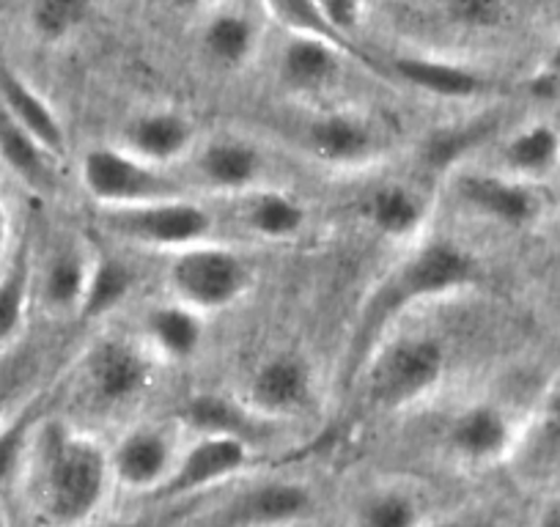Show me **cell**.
<instances>
[{
	"instance_id": "d6986e66",
	"label": "cell",
	"mask_w": 560,
	"mask_h": 527,
	"mask_svg": "<svg viewBox=\"0 0 560 527\" xmlns=\"http://www.w3.org/2000/svg\"><path fill=\"white\" fill-rule=\"evenodd\" d=\"M363 218L382 239L415 245L423 239L432 218V201L409 181H385L365 196Z\"/></svg>"
},
{
	"instance_id": "f1b7e54d",
	"label": "cell",
	"mask_w": 560,
	"mask_h": 527,
	"mask_svg": "<svg viewBox=\"0 0 560 527\" xmlns=\"http://www.w3.org/2000/svg\"><path fill=\"white\" fill-rule=\"evenodd\" d=\"M427 511L418 494L398 483L369 489L354 505L352 527H423Z\"/></svg>"
},
{
	"instance_id": "ac0fdd59",
	"label": "cell",
	"mask_w": 560,
	"mask_h": 527,
	"mask_svg": "<svg viewBox=\"0 0 560 527\" xmlns=\"http://www.w3.org/2000/svg\"><path fill=\"white\" fill-rule=\"evenodd\" d=\"M347 56L352 52L332 42L314 39V36H289L278 56V80L289 94L300 99H322L341 80Z\"/></svg>"
},
{
	"instance_id": "ee69618b",
	"label": "cell",
	"mask_w": 560,
	"mask_h": 527,
	"mask_svg": "<svg viewBox=\"0 0 560 527\" xmlns=\"http://www.w3.org/2000/svg\"><path fill=\"white\" fill-rule=\"evenodd\" d=\"M107 527H147V525H138V522H116V525H107Z\"/></svg>"
},
{
	"instance_id": "4316f807",
	"label": "cell",
	"mask_w": 560,
	"mask_h": 527,
	"mask_svg": "<svg viewBox=\"0 0 560 527\" xmlns=\"http://www.w3.org/2000/svg\"><path fill=\"white\" fill-rule=\"evenodd\" d=\"M503 174L538 185L560 168V129L547 121L525 124L503 143Z\"/></svg>"
},
{
	"instance_id": "60d3db41",
	"label": "cell",
	"mask_w": 560,
	"mask_h": 527,
	"mask_svg": "<svg viewBox=\"0 0 560 527\" xmlns=\"http://www.w3.org/2000/svg\"><path fill=\"white\" fill-rule=\"evenodd\" d=\"M536 527H560V503L547 505V508L541 511V516H538Z\"/></svg>"
},
{
	"instance_id": "d590c367",
	"label": "cell",
	"mask_w": 560,
	"mask_h": 527,
	"mask_svg": "<svg viewBox=\"0 0 560 527\" xmlns=\"http://www.w3.org/2000/svg\"><path fill=\"white\" fill-rule=\"evenodd\" d=\"M36 421H39V412L25 410L12 423L0 429V487L20 481V470H23L25 450H28V440Z\"/></svg>"
},
{
	"instance_id": "9a60e30c",
	"label": "cell",
	"mask_w": 560,
	"mask_h": 527,
	"mask_svg": "<svg viewBox=\"0 0 560 527\" xmlns=\"http://www.w3.org/2000/svg\"><path fill=\"white\" fill-rule=\"evenodd\" d=\"M94 261L96 247L78 234H61L47 247L39 270L34 272V292L47 314L58 319L80 316Z\"/></svg>"
},
{
	"instance_id": "83f0119b",
	"label": "cell",
	"mask_w": 560,
	"mask_h": 527,
	"mask_svg": "<svg viewBox=\"0 0 560 527\" xmlns=\"http://www.w3.org/2000/svg\"><path fill=\"white\" fill-rule=\"evenodd\" d=\"M0 160L34 190L50 192L56 187V157L31 132H25L3 105H0Z\"/></svg>"
},
{
	"instance_id": "e0dca14e",
	"label": "cell",
	"mask_w": 560,
	"mask_h": 527,
	"mask_svg": "<svg viewBox=\"0 0 560 527\" xmlns=\"http://www.w3.org/2000/svg\"><path fill=\"white\" fill-rule=\"evenodd\" d=\"M118 147L147 160L149 165L171 171L196 154L198 129L187 113L174 107H154L129 118Z\"/></svg>"
},
{
	"instance_id": "8fae6325",
	"label": "cell",
	"mask_w": 560,
	"mask_h": 527,
	"mask_svg": "<svg viewBox=\"0 0 560 527\" xmlns=\"http://www.w3.org/2000/svg\"><path fill=\"white\" fill-rule=\"evenodd\" d=\"M316 399V376L305 358L294 352H278L256 365L245 387V401L258 418L269 423L292 421L308 412Z\"/></svg>"
},
{
	"instance_id": "4dcf8cb0",
	"label": "cell",
	"mask_w": 560,
	"mask_h": 527,
	"mask_svg": "<svg viewBox=\"0 0 560 527\" xmlns=\"http://www.w3.org/2000/svg\"><path fill=\"white\" fill-rule=\"evenodd\" d=\"M498 121L489 116L472 118V121L451 124V127L434 129L420 149V160L429 171H454L465 163L472 149L481 147L494 132Z\"/></svg>"
},
{
	"instance_id": "6da1fadb",
	"label": "cell",
	"mask_w": 560,
	"mask_h": 527,
	"mask_svg": "<svg viewBox=\"0 0 560 527\" xmlns=\"http://www.w3.org/2000/svg\"><path fill=\"white\" fill-rule=\"evenodd\" d=\"M481 278L478 258L454 239H420L374 283L354 314L338 368V390L358 385L365 363L415 308L467 292Z\"/></svg>"
},
{
	"instance_id": "e575fe53",
	"label": "cell",
	"mask_w": 560,
	"mask_h": 527,
	"mask_svg": "<svg viewBox=\"0 0 560 527\" xmlns=\"http://www.w3.org/2000/svg\"><path fill=\"white\" fill-rule=\"evenodd\" d=\"M451 25L465 31H494L509 20L511 0H438Z\"/></svg>"
},
{
	"instance_id": "9c48e42d",
	"label": "cell",
	"mask_w": 560,
	"mask_h": 527,
	"mask_svg": "<svg viewBox=\"0 0 560 527\" xmlns=\"http://www.w3.org/2000/svg\"><path fill=\"white\" fill-rule=\"evenodd\" d=\"M182 445L185 443L168 423L143 421L127 426L121 437L107 448L116 489L154 497L174 472Z\"/></svg>"
},
{
	"instance_id": "8d00e7d4",
	"label": "cell",
	"mask_w": 560,
	"mask_h": 527,
	"mask_svg": "<svg viewBox=\"0 0 560 527\" xmlns=\"http://www.w3.org/2000/svg\"><path fill=\"white\" fill-rule=\"evenodd\" d=\"M316 7L332 34L354 47V34L363 28L365 20V0H316Z\"/></svg>"
},
{
	"instance_id": "74e56055",
	"label": "cell",
	"mask_w": 560,
	"mask_h": 527,
	"mask_svg": "<svg viewBox=\"0 0 560 527\" xmlns=\"http://www.w3.org/2000/svg\"><path fill=\"white\" fill-rule=\"evenodd\" d=\"M28 371H31L28 363H20V360H14V358L0 363V418H3V412H7L9 401H12L14 396H18L20 387H23Z\"/></svg>"
},
{
	"instance_id": "4fadbf2b",
	"label": "cell",
	"mask_w": 560,
	"mask_h": 527,
	"mask_svg": "<svg viewBox=\"0 0 560 527\" xmlns=\"http://www.w3.org/2000/svg\"><path fill=\"white\" fill-rule=\"evenodd\" d=\"M192 171L201 190L220 198H242L269 187V160L258 143L240 136H220L198 143Z\"/></svg>"
},
{
	"instance_id": "7c38bea8",
	"label": "cell",
	"mask_w": 560,
	"mask_h": 527,
	"mask_svg": "<svg viewBox=\"0 0 560 527\" xmlns=\"http://www.w3.org/2000/svg\"><path fill=\"white\" fill-rule=\"evenodd\" d=\"M305 152L332 171H365L385 160V136L354 110H330L305 127Z\"/></svg>"
},
{
	"instance_id": "7402d4cb",
	"label": "cell",
	"mask_w": 560,
	"mask_h": 527,
	"mask_svg": "<svg viewBox=\"0 0 560 527\" xmlns=\"http://www.w3.org/2000/svg\"><path fill=\"white\" fill-rule=\"evenodd\" d=\"M236 223L247 236L269 245L294 242L308 229V209L298 196L278 187H261L247 196L234 198Z\"/></svg>"
},
{
	"instance_id": "cb8c5ba5",
	"label": "cell",
	"mask_w": 560,
	"mask_h": 527,
	"mask_svg": "<svg viewBox=\"0 0 560 527\" xmlns=\"http://www.w3.org/2000/svg\"><path fill=\"white\" fill-rule=\"evenodd\" d=\"M0 105L7 107L9 116L25 132H31L52 157L58 160L67 154V129H63L58 113L28 80H23L14 69L3 67V63H0Z\"/></svg>"
},
{
	"instance_id": "5bb4252c",
	"label": "cell",
	"mask_w": 560,
	"mask_h": 527,
	"mask_svg": "<svg viewBox=\"0 0 560 527\" xmlns=\"http://www.w3.org/2000/svg\"><path fill=\"white\" fill-rule=\"evenodd\" d=\"M454 192L467 212L503 229H525L541 214L536 185L503 171H456Z\"/></svg>"
},
{
	"instance_id": "2e32d148",
	"label": "cell",
	"mask_w": 560,
	"mask_h": 527,
	"mask_svg": "<svg viewBox=\"0 0 560 527\" xmlns=\"http://www.w3.org/2000/svg\"><path fill=\"white\" fill-rule=\"evenodd\" d=\"M314 511V494L305 483L278 478L236 492L214 516V527H292Z\"/></svg>"
},
{
	"instance_id": "ab89813d",
	"label": "cell",
	"mask_w": 560,
	"mask_h": 527,
	"mask_svg": "<svg viewBox=\"0 0 560 527\" xmlns=\"http://www.w3.org/2000/svg\"><path fill=\"white\" fill-rule=\"evenodd\" d=\"M423 527H489L483 519H472V516H443V519L427 522Z\"/></svg>"
},
{
	"instance_id": "f546056e",
	"label": "cell",
	"mask_w": 560,
	"mask_h": 527,
	"mask_svg": "<svg viewBox=\"0 0 560 527\" xmlns=\"http://www.w3.org/2000/svg\"><path fill=\"white\" fill-rule=\"evenodd\" d=\"M135 283H138V276L121 256L96 250V261L94 270H91L89 292H85L80 316L94 321L105 319V316H110L113 311L127 303L129 294L135 292Z\"/></svg>"
},
{
	"instance_id": "836d02e7",
	"label": "cell",
	"mask_w": 560,
	"mask_h": 527,
	"mask_svg": "<svg viewBox=\"0 0 560 527\" xmlns=\"http://www.w3.org/2000/svg\"><path fill=\"white\" fill-rule=\"evenodd\" d=\"M96 0H34L31 23L39 39L63 42L91 17Z\"/></svg>"
},
{
	"instance_id": "52a82bcc",
	"label": "cell",
	"mask_w": 560,
	"mask_h": 527,
	"mask_svg": "<svg viewBox=\"0 0 560 527\" xmlns=\"http://www.w3.org/2000/svg\"><path fill=\"white\" fill-rule=\"evenodd\" d=\"M253 272L245 258L223 242H203L171 256L168 286L174 300L201 316L220 314L250 292Z\"/></svg>"
},
{
	"instance_id": "ffe728a7",
	"label": "cell",
	"mask_w": 560,
	"mask_h": 527,
	"mask_svg": "<svg viewBox=\"0 0 560 527\" xmlns=\"http://www.w3.org/2000/svg\"><path fill=\"white\" fill-rule=\"evenodd\" d=\"M387 69L401 83L412 85L415 91H423L429 96H438V99H481L494 85L487 72L470 67V63L451 61V58L440 56H420V52L396 56Z\"/></svg>"
},
{
	"instance_id": "5b68a950",
	"label": "cell",
	"mask_w": 560,
	"mask_h": 527,
	"mask_svg": "<svg viewBox=\"0 0 560 527\" xmlns=\"http://www.w3.org/2000/svg\"><path fill=\"white\" fill-rule=\"evenodd\" d=\"M102 229L127 245L163 250L171 256L218 239V218L207 203L192 196L127 209H102Z\"/></svg>"
},
{
	"instance_id": "484cf974",
	"label": "cell",
	"mask_w": 560,
	"mask_h": 527,
	"mask_svg": "<svg viewBox=\"0 0 560 527\" xmlns=\"http://www.w3.org/2000/svg\"><path fill=\"white\" fill-rule=\"evenodd\" d=\"M182 423L192 434H229L245 443H256L258 434L267 432L272 423L258 418L242 399H231L223 393H198L196 399L187 401L182 412Z\"/></svg>"
},
{
	"instance_id": "d6a6232c",
	"label": "cell",
	"mask_w": 560,
	"mask_h": 527,
	"mask_svg": "<svg viewBox=\"0 0 560 527\" xmlns=\"http://www.w3.org/2000/svg\"><path fill=\"white\" fill-rule=\"evenodd\" d=\"M261 7L289 36H314V39L332 42V45H341L343 50L352 52L354 58L369 61L365 52H360L358 47L347 45V42H341L332 34L330 25H327L325 17L319 14L316 0H261Z\"/></svg>"
},
{
	"instance_id": "d4e9b609",
	"label": "cell",
	"mask_w": 560,
	"mask_h": 527,
	"mask_svg": "<svg viewBox=\"0 0 560 527\" xmlns=\"http://www.w3.org/2000/svg\"><path fill=\"white\" fill-rule=\"evenodd\" d=\"M261 47V25L245 9H218L201 31V50L212 67L240 72Z\"/></svg>"
},
{
	"instance_id": "30bf717a",
	"label": "cell",
	"mask_w": 560,
	"mask_h": 527,
	"mask_svg": "<svg viewBox=\"0 0 560 527\" xmlns=\"http://www.w3.org/2000/svg\"><path fill=\"white\" fill-rule=\"evenodd\" d=\"M520 423L494 401H470L445 423L443 445L451 459L470 470L509 461L520 440Z\"/></svg>"
},
{
	"instance_id": "3957f363",
	"label": "cell",
	"mask_w": 560,
	"mask_h": 527,
	"mask_svg": "<svg viewBox=\"0 0 560 527\" xmlns=\"http://www.w3.org/2000/svg\"><path fill=\"white\" fill-rule=\"evenodd\" d=\"M448 371V352L434 336L387 338L365 363L358 385L365 405L382 412H404L440 390Z\"/></svg>"
},
{
	"instance_id": "7bdbcfd3",
	"label": "cell",
	"mask_w": 560,
	"mask_h": 527,
	"mask_svg": "<svg viewBox=\"0 0 560 527\" xmlns=\"http://www.w3.org/2000/svg\"><path fill=\"white\" fill-rule=\"evenodd\" d=\"M185 3H190V7H214L220 0H185Z\"/></svg>"
},
{
	"instance_id": "8992f818",
	"label": "cell",
	"mask_w": 560,
	"mask_h": 527,
	"mask_svg": "<svg viewBox=\"0 0 560 527\" xmlns=\"http://www.w3.org/2000/svg\"><path fill=\"white\" fill-rule=\"evenodd\" d=\"M80 185L102 209H127L192 196L171 171L149 165L124 147H94L80 160Z\"/></svg>"
},
{
	"instance_id": "b9f144b4",
	"label": "cell",
	"mask_w": 560,
	"mask_h": 527,
	"mask_svg": "<svg viewBox=\"0 0 560 527\" xmlns=\"http://www.w3.org/2000/svg\"><path fill=\"white\" fill-rule=\"evenodd\" d=\"M7 239H9V214L3 201H0V258H3V250H7Z\"/></svg>"
},
{
	"instance_id": "277c9868",
	"label": "cell",
	"mask_w": 560,
	"mask_h": 527,
	"mask_svg": "<svg viewBox=\"0 0 560 527\" xmlns=\"http://www.w3.org/2000/svg\"><path fill=\"white\" fill-rule=\"evenodd\" d=\"M160 360L138 336H100L80 360V379L96 412H129L152 393Z\"/></svg>"
},
{
	"instance_id": "7a4b0ae2",
	"label": "cell",
	"mask_w": 560,
	"mask_h": 527,
	"mask_svg": "<svg viewBox=\"0 0 560 527\" xmlns=\"http://www.w3.org/2000/svg\"><path fill=\"white\" fill-rule=\"evenodd\" d=\"M20 483L42 525L89 527L116 489L110 450L78 423L45 418L31 432Z\"/></svg>"
},
{
	"instance_id": "ba28073f",
	"label": "cell",
	"mask_w": 560,
	"mask_h": 527,
	"mask_svg": "<svg viewBox=\"0 0 560 527\" xmlns=\"http://www.w3.org/2000/svg\"><path fill=\"white\" fill-rule=\"evenodd\" d=\"M253 445L229 434H192L187 445H182V454L176 459L174 472L168 481L160 487L154 500H179L196 497L214 487L234 481L250 467Z\"/></svg>"
},
{
	"instance_id": "603a6c76",
	"label": "cell",
	"mask_w": 560,
	"mask_h": 527,
	"mask_svg": "<svg viewBox=\"0 0 560 527\" xmlns=\"http://www.w3.org/2000/svg\"><path fill=\"white\" fill-rule=\"evenodd\" d=\"M138 338L160 363H187L201 352L203 316L179 300L158 303L140 319Z\"/></svg>"
},
{
	"instance_id": "1f68e13d",
	"label": "cell",
	"mask_w": 560,
	"mask_h": 527,
	"mask_svg": "<svg viewBox=\"0 0 560 527\" xmlns=\"http://www.w3.org/2000/svg\"><path fill=\"white\" fill-rule=\"evenodd\" d=\"M31 294H34V264L28 253L20 250L0 276V354L14 343L23 330L28 314Z\"/></svg>"
},
{
	"instance_id": "44dd1931",
	"label": "cell",
	"mask_w": 560,
	"mask_h": 527,
	"mask_svg": "<svg viewBox=\"0 0 560 527\" xmlns=\"http://www.w3.org/2000/svg\"><path fill=\"white\" fill-rule=\"evenodd\" d=\"M509 461L530 483H549L560 476V382L544 393L538 410L520 429Z\"/></svg>"
},
{
	"instance_id": "f35d334b",
	"label": "cell",
	"mask_w": 560,
	"mask_h": 527,
	"mask_svg": "<svg viewBox=\"0 0 560 527\" xmlns=\"http://www.w3.org/2000/svg\"><path fill=\"white\" fill-rule=\"evenodd\" d=\"M533 91L536 94H560V39L555 42L552 50L538 67L536 78H533Z\"/></svg>"
},
{
	"instance_id": "f6af8a7d",
	"label": "cell",
	"mask_w": 560,
	"mask_h": 527,
	"mask_svg": "<svg viewBox=\"0 0 560 527\" xmlns=\"http://www.w3.org/2000/svg\"><path fill=\"white\" fill-rule=\"evenodd\" d=\"M0 527H12V525H9V516L3 514V508H0Z\"/></svg>"
}]
</instances>
